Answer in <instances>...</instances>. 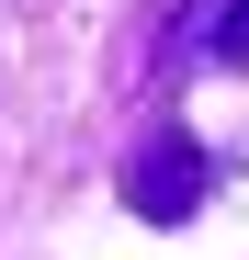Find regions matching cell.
I'll return each mask as SVG.
<instances>
[{
	"label": "cell",
	"mask_w": 249,
	"mask_h": 260,
	"mask_svg": "<svg viewBox=\"0 0 249 260\" xmlns=\"http://www.w3.org/2000/svg\"><path fill=\"white\" fill-rule=\"evenodd\" d=\"M204 192H215V158H204L181 124L136 136V158H124V204H136L147 226H181V215H204Z\"/></svg>",
	"instance_id": "obj_1"
},
{
	"label": "cell",
	"mask_w": 249,
	"mask_h": 260,
	"mask_svg": "<svg viewBox=\"0 0 249 260\" xmlns=\"http://www.w3.org/2000/svg\"><path fill=\"white\" fill-rule=\"evenodd\" d=\"M215 57H227V68H249V0H227V23H215Z\"/></svg>",
	"instance_id": "obj_2"
}]
</instances>
